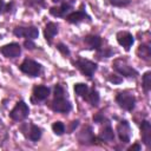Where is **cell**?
Segmentation results:
<instances>
[{"label":"cell","mask_w":151,"mask_h":151,"mask_svg":"<svg viewBox=\"0 0 151 151\" xmlns=\"http://www.w3.org/2000/svg\"><path fill=\"white\" fill-rule=\"evenodd\" d=\"M140 136L143 143L149 147L151 145V124L147 120H143L140 123Z\"/></svg>","instance_id":"12"},{"label":"cell","mask_w":151,"mask_h":151,"mask_svg":"<svg viewBox=\"0 0 151 151\" xmlns=\"http://www.w3.org/2000/svg\"><path fill=\"white\" fill-rule=\"evenodd\" d=\"M99 99L100 98H99V93L97 90H94V88L88 90V93H87L85 100H87L92 106H97L99 104Z\"/></svg>","instance_id":"21"},{"label":"cell","mask_w":151,"mask_h":151,"mask_svg":"<svg viewBox=\"0 0 151 151\" xmlns=\"http://www.w3.org/2000/svg\"><path fill=\"white\" fill-rule=\"evenodd\" d=\"M117 104L125 111H132L136 106V98L129 92H120L116 97Z\"/></svg>","instance_id":"4"},{"label":"cell","mask_w":151,"mask_h":151,"mask_svg":"<svg viewBox=\"0 0 151 151\" xmlns=\"http://www.w3.org/2000/svg\"><path fill=\"white\" fill-rule=\"evenodd\" d=\"M113 68L116 72H118L120 76H124V77H127V78H136L138 76V72L127 64L126 60L124 59H116L112 64Z\"/></svg>","instance_id":"1"},{"label":"cell","mask_w":151,"mask_h":151,"mask_svg":"<svg viewBox=\"0 0 151 151\" xmlns=\"http://www.w3.org/2000/svg\"><path fill=\"white\" fill-rule=\"evenodd\" d=\"M99 138L105 142H112L114 139V132L110 124H107L106 126H104V129H101V131L99 133Z\"/></svg>","instance_id":"19"},{"label":"cell","mask_w":151,"mask_h":151,"mask_svg":"<svg viewBox=\"0 0 151 151\" xmlns=\"http://www.w3.org/2000/svg\"><path fill=\"white\" fill-rule=\"evenodd\" d=\"M137 55L140 59L145 60V61H150L151 60V48H150V46L147 44L139 45L138 48H137Z\"/></svg>","instance_id":"18"},{"label":"cell","mask_w":151,"mask_h":151,"mask_svg":"<svg viewBox=\"0 0 151 151\" xmlns=\"http://www.w3.org/2000/svg\"><path fill=\"white\" fill-rule=\"evenodd\" d=\"M24 46L27 48V50H34L37 46H35V44L31 40V39H26L25 41H24Z\"/></svg>","instance_id":"31"},{"label":"cell","mask_w":151,"mask_h":151,"mask_svg":"<svg viewBox=\"0 0 151 151\" xmlns=\"http://www.w3.org/2000/svg\"><path fill=\"white\" fill-rule=\"evenodd\" d=\"M57 33H58V24L52 22V21L47 22V25L45 26V29H44V35L48 44H52V40Z\"/></svg>","instance_id":"17"},{"label":"cell","mask_w":151,"mask_h":151,"mask_svg":"<svg viewBox=\"0 0 151 151\" xmlns=\"http://www.w3.org/2000/svg\"><path fill=\"white\" fill-rule=\"evenodd\" d=\"M19 68H20V71L22 73H25V74H27L29 77H38L42 72V66L39 63H37V61H34L32 59H25L20 64Z\"/></svg>","instance_id":"2"},{"label":"cell","mask_w":151,"mask_h":151,"mask_svg":"<svg viewBox=\"0 0 151 151\" xmlns=\"http://www.w3.org/2000/svg\"><path fill=\"white\" fill-rule=\"evenodd\" d=\"M72 9V5L68 4V2H63L60 6L58 7H51L50 8V13L53 15V17H65L70 11Z\"/></svg>","instance_id":"15"},{"label":"cell","mask_w":151,"mask_h":151,"mask_svg":"<svg viewBox=\"0 0 151 151\" xmlns=\"http://www.w3.org/2000/svg\"><path fill=\"white\" fill-rule=\"evenodd\" d=\"M104 120H106V119H105V117H104V114H103L101 112H98L96 116H93V122H96V123H98V124L103 123Z\"/></svg>","instance_id":"30"},{"label":"cell","mask_w":151,"mask_h":151,"mask_svg":"<svg viewBox=\"0 0 151 151\" xmlns=\"http://www.w3.org/2000/svg\"><path fill=\"white\" fill-rule=\"evenodd\" d=\"M26 7H33V8H42L45 7V0H25Z\"/></svg>","instance_id":"24"},{"label":"cell","mask_w":151,"mask_h":151,"mask_svg":"<svg viewBox=\"0 0 151 151\" xmlns=\"http://www.w3.org/2000/svg\"><path fill=\"white\" fill-rule=\"evenodd\" d=\"M96 140V137L93 134L91 126H85L81 129V131L78 134V142L83 145H91Z\"/></svg>","instance_id":"9"},{"label":"cell","mask_w":151,"mask_h":151,"mask_svg":"<svg viewBox=\"0 0 151 151\" xmlns=\"http://www.w3.org/2000/svg\"><path fill=\"white\" fill-rule=\"evenodd\" d=\"M51 109L55 112H60V113H67L72 110V104L65 99L64 97H54V99L51 103Z\"/></svg>","instance_id":"7"},{"label":"cell","mask_w":151,"mask_h":151,"mask_svg":"<svg viewBox=\"0 0 151 151\" xmlns=\"http://www.w3.org/2000/svg\"><path fill=\"white\" fill-rule=\"evenodd\" d=\"M117 41H118V44L120 46H123L126 51H129L132 47L133 42H134V38H133V35L131 33L122 31V32L117 33Z\"/></svg>","instance_id":"11"},{"label":"cell","mask_w":151,"mask_h":151,"mask_svg":"<svg viewBox=\"0 0 151 151\" xmlns=\"http://www.w3.org/2000/svg\"><path fill=\"white\" fill-rule=\"evenodd\" d=\"M142 86L144 88V91L147 93L150 90H151V72L147 71L143 74V78H142Z\"/></svg>","instance_id":"23"},{"label":"cell","mask_w":151,"mask_h":151,"mask_svg":"<svg viewBox=\"0 0 151 151\" xmlns=\"http://www.w3.org/2000/svg\"><path fill=\"white\" fill-rule=\"evenodd\" d=\"M54 2H59V1H61V0H53Z\"/></svg>","instance_id":"35"},{"label":"cell","mask_w":151,"mask_h":151,"mask_svg":"<svg viewBox=\"0 0 151 151\" xmlns=\"http://www.w3.org/2000/svg\"><path fill=\"white\" fill-rule=\"evenodd\" d=\"M133 150H140V145L139 144H134V145L129 147V151H133Z\"/></svg>","instance_id":"33"},{"label":"cell","mask_w":151,"mask_h":151,"mask_svg":"<svg viewBox=\"0 0 151 151\" xmlns=\"http://www.w3.org/2000/svg\"><path fill=\"white\" fill-rule=\"evenodd\" d=\"M74 65L79 68V71L84 76H86L88 78H92V76L94 74V72L98 68V65L96 63H93L91 60H87V59H78V60L74 61Z\"/></svg>","instance_id":"5"},{"label":"cell","mask_w":151,"mask_h":151,"mask_svg":"<svg viewBox=\"0 0 151 151\" xmlns=\"http://www.w3.org/2000/svg\"><path fill=\"white\" fill-rule=\"evenodd\" d=\"M29 114V107L28 105L24 101V100H20L15 104V106L12 109V111L9 112V117L11 119L15 120V122H21V120H25Z\"/></svg>","instance_id":"3"},{"label":"cell","mask_w":151,"mask_h":151,"mask_svg":"<svg viewBox=\"0 0 151 151\" xmlns=\"http://www.w3.org/2000/svg\"><path fill=\"white\" fill-rule=\"evenodd\" d=\"M91 18L83 11V9H79V11H76V12H71L66 15V20L70 22V24H79L84 20H90Z\"/></svg>","instance_id":"13"},{"label":"cell","mask_w":151,"mask_h":151,"mask_svg":"<svg viewBox=\"0 0 151 151\" xmlns=\"http://www.w3.org/2000/svg\"><path fill=\"white\" fill-rule=\"evenodd\" d=\"M50 88L47 86H44V85H39V86H35L33 88V100H37V101H42L45 99L48 98L50 96Z\"/></svg>","instance_id":"14"},{"label":"cell","mask_w":151,"mask_h":151,"mask_svg":"<svg viewBox=\"0 0 151 151\" xmlns=\"http://www.w3.org/2000/svg\"><path fill=\"white\" fill-rule=\"evenodd\" d=\"M65 96V90L60 84H57L54 86V97H64Z\"/></svg>","instance_id":"27"},{"label":"cell","mask_w":151,"mask_h":151,"mask_svg":"<svg viewBox=\"0 0 151 151\" xmlns=\"http://www.w3.org/2000/svg\"><path fill=\"white\" fill-rule=\"evenodd\" d=\"M78 125H79V120H73V122L71 123L70 131H71V132H72V131H74V129H77V127H78Z\"/></svg>","instance_id":"32"},{"label":"cell","mask_w":151,"mask_h":151,"mask_svg":"<svg viewBox=\"0 0 151 151\" xmlns=\"http://www.w3.org/2000/svg\"><path fill=\"white\" fill-rule=\"evenodd\" d=\"M88 90H90V88H88V86H87L86 84L78 83V84L74 85V92H76V94H77L78 97L83 98V99L86 98V96H87V93H88Z\"/></svg>","instance_id":"20"},{"label":"cell","mask_w":151,"mask_h":151,"mask_svg":"<svg viewBox=\"0 0 151 151\" xmlns=\"http://www.w3.org/2000/svg\"><path fill=\"white\" fill-rule=\"evenodd\" d=\"M41 134H42V131L39 126L37 125H31V130H29V133H28V137L32 142H38L40 138H41Z\"/></svg>","instance_id":"22"},{"label":"cell","mask_w":151,"mask_h":151,"mask_svg":"<svg viewBox=\"0 0 151 151\" xmlns=\"http://www.w3.org/2000/svg\"><path fill=\"white\" fill-rule=\"evenodd\" d=\"M52 130L57 136H61L65 132V125L61 122H54L52 124Z\"/></svg>","instance_id":"25"},{"label":"cell","mask_w":151,"mask_h":151,"mask_svg":"<svg viewBox=\"0 0 151 151\" xmlns=\"http://www.w3.org/2000/svg\"><path fill=\"white\" fill-rule=\"evenodd\" d=\"M2 9H5V1L0 0V13L2 12Z\"/></svg>","instance_id":"34"},{"label":"cell","mask_w":151,"mask_h":151,"mask_svg":"<svg viewBox=\"0 0 151 151\" xmlns=\"http://www.w3.org/2000/svg\"><path fill=\"white\" fill-rule=\"evenodd\" d=\"M117 132H118V137L120 139V142L123 143H129L131 139V127L130 124L126 120H122L118 125H117Z\"/></svg>","instance_id":"10"},{"label":"cell","mask_w":151,"mask_h":151,"mask_svg":"<svg viewBox=\"0 0 151 151\" xmlns=\"http://www.w3.org/2000/svg\"><path fill=\"white\" fill-rule=\"evenodd\" d=\"M0 52L2 53L4 57L9 58V59H14V58H18L21 54V47L17 42H11V44L4 45L0 48Z\"/></svg>","instance_id":"8"},{"label":"cell","mask_w":151,"mask_h":151,"mask_svg":"<svg viewBox=\"0 0 151 151\" xmlns=\"http://www.w3.org/2000/svg\"><path fill=\"white\" fill-rule=\"evenodd\" d=\"M13 34L17 35V37H24L26 39H31V40H34L38 38L39 35V31L35 26H27V27H24V26H17L14 29H13Z\"/></svg>","instance_id":"6"},{"label":"cell","mask_w":151,"mask_h":151,"mask_svg":"<svg viewBox=\"0 0 151 151\" xmlns=\"http://www.w3.org/2000/svg\"><path fill=\"white\" fill-rule=\"evenodd\" d=\"M57 50H58L61 54H64V55H70V50H68V47H67L66 45H64V44H58V45H57Z\"/></svg>","instance_id":"28"},{"label":"cell","mask_w":151,"mask_h":151,"mask_svg":"<svg viewBox=\"0 0 151 151\" xmlns=\"http://www.w3.org/2000/svg\"><path fill=\"white\" fill-rule=\"evenodd\" d=\"M107 79H109L110 83H113V84H120L123 81V79L119 76H117V74H110Z\"/></svg>","instance_id":"29"},{"label":"cell","mask_w":151,"mask_h":151,"mask_svg":"<svg viewBox=\"0 0 151 151\" xmlns=\"http://www.w3.org/2000/svg\"><path fill=\"white\" fill-rule=\"evenodd\" d=\"M109 2L116 7H126L131 4V0H109Z\"/></svg>","instance_id":"26"},{"label":"cell","mask_w":151,"mask_h":151,"mask_svg":"<svg viewBox=\"0 0 151 151\" xmlns=\"http://www.w3.org/2000/svg\"><path fill=\"white\" fill-rule=\"evenodd\" d=\"M84 42L90 47V48H94L97 51H99L101 48V45H103V40L99 35H96V34H90V35H86L84 38Z\"/></svg>","instance_id":"16"}]
</instances>
